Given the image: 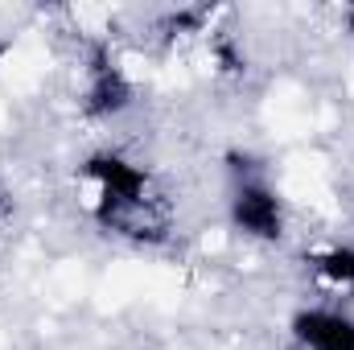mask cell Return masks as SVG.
Instances as JSON below:
<instances>
[{
	"mask_svg": "<svg viewBox=\"0 0 354 350\" xmlns=\"http://www.w3.org/2000/svg\"><path fill=\"white\" fill-rule=\"evenodd\" d=\"M227 214H231V227L248 239H260V243L284 239V202L260 174L235 177Z\"/></svg>",
	"mask_w": 354,
	"mask_h": 350,
	"instance_id": "obj_1",
	"label": "cell"
},
{
	"mask_svg": "<svg viewBox=\"0 0 354 350\" xmlns=\"http://www.w3.org/2000/svg\"><path fill=\"white\" fill-rule=\"evenodd\" d=\"M132 95H136V91H132V83H128V75L111 62L107 46H95L91 66H87L83 111H87L91 120H111V116H120V111L132 107Z\"/></svg>",
	"mask_w": 354,
	"mask_h": 350,
	"instance_id": "obj_2",
	"label": "cell"
},
{
	"mask_svg": "<svg viewBox=\"0 0 354 350\" xmlns=\"http://www.w3.org/2000/svg\"><path fill=\"white\" fill-rule=\"evenodd\" d=\"M288 334L301 350H354V317L342 309L305 305L292 313Z\"/></svg>",
	"mask_w": 354,
	"mask_h": 350,
	"instance_id": "obj_3",
	"label": "cell"
},
{
	"mask_svg": "<svg viewBox=\"0 0 354 350\" xmlns=\"http://www.w3.org/2000/svg\"><path fill=\"white\" fill-rule=\"evenodd\" d=\"M79 174H83V181H91V185L99 190V198L149 202V198H145V194H149V174H145L136 161L120 157V153H91Z\"/></svg>",
	"mask_w": 354,
	"mask_h": 350,
	"instance_id": "obj_4",
	"label": "cell"
},
{
	"mask_svg": "<svg viewBox=\"0 0 354 350\" xmlns=\"http://www.w3.org/2000/svg\"><path fill=\"white\" fill-rule=\"evenodd\" d=\"M309 264H313V272H317L322 280H330V284H351L354 288V243H346V248H326V252H317Z\"/></svg>",
	"mask_w": 354,
	"mask_h": 350,
	"instance_id": "obj_5",
	"label": "cell"
},
{
	"mask_svg": "<svg viewBox=\"0 0 354 350\" xmlns=\"http://www.w3.org/2000/svg\"><path fill=\"white\" fill-rule=\"evenodd\" d=\"M8 210H12V198H8V190H4V185H0V219H4V214H8Z\"/></svg>",
	"mask_w": 354,
	"mask_h": 350,
	"instance_id": "obj_6",
	"label": "cell"
},
{
	"mask_svg": "<svg viewBox=\"0 0 354 350\" xmlns=\"http://www.w3.org/2000/svg\"><path fill=\"white\" fill-rule=\"evenodd\" d=\"M4 50H8V42H0V54H4Z\"/></svg>",
	"mask_w": 354,
	"mask_h": 350,
	"instance_id": "obj_7",
	"label": "cell"
}]
</instances>
